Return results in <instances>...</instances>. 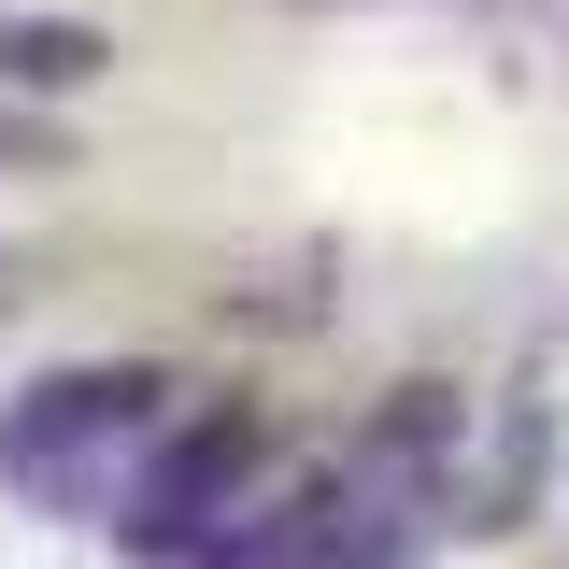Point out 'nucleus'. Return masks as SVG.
Returning <instances> with one entry per match:
<instances>
[{
    "label": "nucleus",
    "instance_id": "3",
    "mask_svg": "<svg viewBox=\"0 0 569 569\" xmlns=\"http://www.w3.org/2000/svg\"><path fill=\"white\" fill-rule=\"evenodd\" d=\"M0 71H29V86H86V71H100V29H14Z\"/></svg>",
    "mask_w": 569,
    "mask_h": 569
},
{
    "label": "nucleus",
    "instance_id": "2",
    "mask_svg": "<svg viewBox=\"0 0 569 569\" xmlns=\"http://www.w3.org/2000/svg\"><path fill=\"white\" fill-rule=\"evenodd\" d=\"M242 456H257V413H213L200 441H171V456H157V485H142V527H200L213 498L242 485Z\"/></svg>",
    "mask_w": 569,
    "mask_h": 569
},
{
    "label": "nucleus",
    "instance_id": "1",
    "mask_svg": "<svg viewBox=\"0 0 569 569\" xmlns=\"http://www.w3.org/2000/svg\"><path fill=\"white\" fill-rule=\"evenodd\" d=\"M129 413H157V370H58V385H29V413L0 427V456H14V485H58V456L114 441Z\"/></svg>",
    "mask_w": 569,
    "mask_h": 569
}]
</instances>
